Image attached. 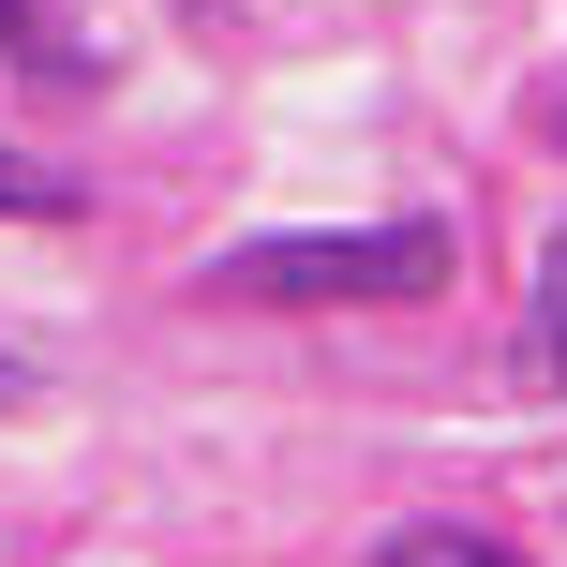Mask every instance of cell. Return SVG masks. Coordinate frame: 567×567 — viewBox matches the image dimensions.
I'll list each match as a JSON object with an SVG mask.
<instances>
[{"mask_svg":"<svg viewBox=\"0 0 567 567\" xmlns=\"http://www.w3.org/2000/svg\"><path fill=\"white\" fill-rule=\"evenodd\" d=\"M225 299H433L449 284V225H359V239H239Z\"/></svg>","mask_w":567,"mask_h":567,"instance_id":"6da1fadb","label":"cell"},{"mask_svg":"<svg viewBox=\"0 0 567 567\" xmlns=\"http://www.w3.org/2000/svg\"><path fill=\"white\" fill-rule=\"evenodd\" d=\"M0 30H16V60H30V75H45V90H90V75H105V60H90L75 30L45 16V0H0Z\"/></svg>","mask_w":567,"mask_h":567,"instance_id":"7a4b0ae2","label":"cell"},{"mask_svg":"<svg viewBox=\"0 0 567 567\" xmlns=\"http://www.w3.org/2000/svg\"><path fill=\"white\" fill-rule=\"evenodd\" d=\"M389 567H523V553H508V538H478V523H403Z\"/></svg>","mask_w":567,"mask_h":567,"instance_id":"3957f363","label":"cell"},{"mask_svg":"<svg viewBox=\"0 0 567 567\" xmlns=\"http://www.w3.org/2000/svg\"><path fill=\"white\" fill-rule=\"evenodd\" d=\"M16 403H45V373H30L16 343H0V419H16Z\"/></svg>","mask_w":567,"mask_h":567,"instance_id":"5b68a950","label":"cell"},{"mask_svg":"<svg viewBox=\"0 0 567 567\" xmlns=\"http://www.w3.org/2000/svg\"><path fill=\"white\" fill-rule=\"evenodd\" d=\"M179 16H225V0H179Z\"/></svg>","mask_w":567,"mask_h":567,"instance_id":"52a82bcc","label":"cell"},{"mask_svg":"<svg viewBox=\"0 0 567 567\" xmlns=\"http://www.w3.org/2000/svg\"><path fill=\"white\" fill-rule=\"evenodd\" d=\"M0 209H16V225H75V179H60V165H30V150H0Z\"/></svg>","mask_w":567,"mask_h":567,"instance_id":"277c9868","label":"cell"},{"mask_svg":"<svg viewBox=\"0 0 567 567\" xmlns=\"http://www.w3.org/2000/svg\"><path fill=\"white\" fill-rule=\"evenodd\" d=\"M538 343H553V373H567V255H553V313H538Z\"/></svg>","mask_w":567,"mask_h":567,"instance_id":"8992f818","label":"cell"}]
</instances>
